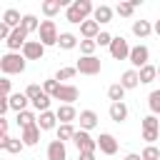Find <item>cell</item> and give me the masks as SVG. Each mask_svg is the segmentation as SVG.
I'll return each instance as SVG.
<instances>
[{
	"label": "cell",
	"mask_w": 160,
	"mask_h": 160,
	"mask_svg": "<svg viewBox=\"0 0 160 160\" xmlns=\"http://www.w3.org/2000/svg\"><path fill=\"white\" fill-rule=\"evenodd\" d=\"M80 130H92V128H98V115H95V110H82L80 112Z\"/></svg>",
	"instance_id": "18"
},
{
	"label": "cell",
	"mask_w": 160,
	"mask_h": 160,
	"mask_svg": "<svg viewBox=\"0 0 160 160\" xmlns=\"http://www.w3.org/2000/svg\"><path fill=\"white\" fill-rule=\"evenodd\" d=\"M75 72H78L75 65H72V68H60V70L55 72V80H70V78H75Z\"/></svg>",
	"instance_id": "36"
},
{
	"label": "cell",
	"mask_w": 160,
	"mask_h": 160,
	"mask_svg": "<svg viewBox=\"0 0 160 160\" xmlns=\"http://www.w3.org/2000/svg\"><path fill=\"white\" fill-rule=\"evenodd\" d=\"M110 120L112 122H125L128 120V105L125 102H110Z\"/></svg>",
	"instance_id": "17"
},
{
	"label": "cell",
	"mask_w": 160,
	"mask_h": 160,
	"mask_svg": "<svg viewBox=\"0 0 160 160\" xmlns=\"http://www.w3.org/2000/svg\"><path fill=\"white\" fill-rule=\"evenodd\" d=\"M72 142H75L78 152H95L98 150V138H92L88 130H78L75 138H72Z\"/></svg>",
	"instance_id": "4"
},
{
	"label": "cell",
	"mask_w": 160,
	"mask_h": 160,
	"mask_svg": "<svg viewBox=\"0 0 160 160\" xmlns=\"http://www.w3.org/2000/svg\"><path fill=\"white\" fill-rule=\"evenodd\" d=\"M75 132H78V130H75L72 125H58V140H62V142H65V140H72Z\"/></svg>",
	"instance_id": "33"
},
{
	"label": "cell",
	"mask_w": 160,
	"mask_h": 160,
	"mask_svg": "<svg viewBox=\"0 0 160 160\" xmlns=\"http://www.w3.org/2000/svg\"><path fill=\"white\" fill-rule=\"evenodd\" d=\"M152 130H160V120H158V115H148V118H142V132H152Z\"/></svg>",
	"instance_id": "32"
},
{
	"label": "cell",
	"mask_w": 160,
	"mask_h": 160,
	"mask_svg": "<svg viewBox=\"0 0 160 160\" xmlns=\"http://www.w3.org/2000/svg\"><path fill=\"white\" fill-rule=\"evenodd\" d=\"M25 148V142L20 140V138H0V150H5V152H12V155H18L20 150Z\"/></svg>",
	"instance_id": "15"
},
{
	"label": "cell",
	"mask_w": 160,
	"mask_h": 160,
	"mask_svg": "<svg viewBox=\"0 0 160 160\" xmlns=\"http://www.w3.org/2000/svg\"><path fill=\"white\" fill-rule=\"evenodd\" d=\"M75 68H78V72H82V75H98L102 65H100V58L90 55V58H80V60L75 62Z\"/></svg>",
	"instance_id": "8"
},
{
	"label": "cell",
	"mask_w": 160,
	"mask_h": 160,
	"mask_svg": "<svg viewBox=\"0 0 160 160\" xmlns=\"http://www.w3.org/2000/svg\"><path fill=\"white\" fill-rule=\"evenodd\" d=\"M90 12H95V8H92L90 0H75L70 8H65V20L72 22V25H82Z\"/></svg>",
	"instance_id": "1"
},
{
	"label": "cell",
	"mask_w": 160,
	"mask_h": 160,
	"mask_svg": "<svg viewBox=\"0 0 160 160\" xmlns=\"http://www.w3.org/2000/svg\"><path fill=\"white\" fill-rule=\"evenodd\" d=\"M50 100H52V98H50L48 92H42V95H38V98L32 100V108H35L38 112H48V110H50Z\"/></svg>",
	"instance_id": "30"
},
{
	"label": "cell",
	"mask_w": 160,
	"mask_h": 160,
	"mask_svg": "<svg viewBox=\"0 0 160 160\" xmlns=\"http://www.w3.org/2000/svg\"><path fill=\"white\" fill-rule=\"evenodd\" d=\"M58 45H60L62 50H72V48H78V45H80V40H78L72 32H60V40H58Z\"/></svg>",
	"instance_id": "25"
},
{
	"label": "cell",
	"mask_w": 160,
	"mask_h": 160,
	"mask_svg": "<svg viewBox=\"0 0 160 160\" xmlns=\"http://www.w3.org/2000/svg\"><path fill=\"white\" fill-rule=\"evenodd\" d=\"M2 22H5V25H10V28L15 30V28H20V25H22V15H20L15 8H8V10L2 12Z\"/></svg>",
	"instance_id": "20"
},
{
	"label": "cell",
	"mask_w": 160,
	"mask_h": 160,
	"mask_svg": "<svg viewBox=\"0 0 160 160\" xmlns=\"http://www.w3.org/2000/svg\"><path fill=\"white\" fill-rule=\"evenodd\" d=\"M130 65H132V70H140V68H145L148 65V60H150V50H148V45H135L132 50H130Z\"/></svg>",
	"instance_id": "5"
},
{
	"label": "cell",
	"mask_w": 160,
	"mask_h": 160,
	"mask_svg": "<svg viewBox=\"0 0 160 160\" xmlns=\"http://www.w3.org/2000/svg\"><path fill=\"white\" fill-rule=\"evenodd\" d=\"M138 72H140V82H142V85H148V82H152V80L158 78V68L150 65V62H148L145 68H140Z\"/></svg>",
	"instance_id": "26"
},
{
	"label": "cell",
	"mask_w": 160,
	"mask_h": 160,
	"mask_svg": "<svg viewBox=\"0 0 160 160\" xmlns=\"http://www.w3.org/2000/svg\"><path fill=\"white\" fill-rule=\"evenodd\" d=\"M140 155H142V160H160V150H158L155 145H148Z\"/></svg>",
	"instance_id": "38"
},
{
	"label": "cell",
	"mask_w": 160,
	"mask_h": 160,
	"mask_svg": "<svg viewBox=\"0 0 160 160\" xmlns=\"http://www.w3.org/2000/svg\"><path fill=\"white\" fill-rule=\"evenodd\" d=\"M55 115H58L60 125H72V120H78V118H80V115H78V110H75V105H60V108L55 110Z\"/></svg>",
	"instance_id": "13"
},
{
	"label": "cell",
	"mask_w": 160,
	"mask_h": 160,
	"mask_svg": "<svg viewBox=\"0 0 160 160\" xmlns=\"http://www.w3.org/2000/svg\"><path fill=\"white\" fill-rule=\"evenodd\" d=\"M102 30H100V22L98 20H85L82 25H80V35H82V40H98V35H100Z\"/></svg>",
	"instance_id": "12"
},
{
	"label": "cell",
	"mask_w": 160,
	"mask_h": 160,
	"mask_svg": "<svg viewBox=\"0 0 160 160\" xmlns=\"http://www.w3.org/2000/svg\"><path fill=\"white\" fill-rule=\"evenodd\" d=\"M108 98H110L112 102H122V100H125V88H122L120 82L110 85V88H108Z\"/></svg>",
	"instance_id": "29"
},
{
	"label": "cell",
	"mask_w": 160,
	"mask_h": 160,
	"mask_svg": "<svg viewBox=\"0 0 160 160\" xmlns=\"http://www.w3.org/2000/svg\"><path fill=\"white\" fill-rule=\"evenodd\" d=\"M115 12L122 15V18H130V15L135 12V5H132V2H120V5L115 8Z\"/></svg>",
	"instance_id": "37"
},
{
	"label": "cell",
	"mask_w": 160,
	"mask_h": 160,
	"mask_svg": "<svg viewBox=\"0 0 160 160\" xmlns=\"http://www.w3.org/2000/svg\"><path fill=\"white\" fill-rule=\"evenodd\" d=\"M20 52H22L25 60H42V55H45V45H42L40 40H28L25 48H22Z\"/></svg>",
	"instance_id": "10"
},
{
	"label": "cell",
	"mask_w": 160,
	"mask_h": 160,
	"mask_svg": "<svg viewBox=\"0 0 160 160\" xmlns=\"http://www.w3.org/2000/svg\"><path fill=\"white\" fill-rule=\"evenodd\" d=\"M80 160H95V152H78Z\"/></svg>",
	"instance_id": "46"
},
{
	"label": "cell",
	"mask_w": 160,
	"mask_h": 160,
	"mask_svg": "<svg viewBox=\"0 0 160 160\" xmlns=\"http://www.w3.org/2000/svg\"><path fill=\"white\" fill-rule=\"evenodd\" d=\"M48 160H68V150L62 140H50L48 142Z\"/></svg>",
	"instance_id": "14"
},
{
	"label": "cell",
	"mask_w": 160,
	"mask_h": 160,
	"mask_svg": "<svg viewBox=\"0 0 160 160\" xmlns=\"http://www.w3.org/2000/svg\"><path fill=\"white\" fill-rule=\"evenodd\" d=\"M38 128H40V130H52V128H58V115H55L52 110L40 112V115H38Z\"/></svg>",
	"instance_id": "19"
},
{
	"label": "cell",
	"mask_w": 160,
	"mask_h": 160,
	"mask_svg": "<svg viewBox=\"0 0 160 160\" xmlns=\"http://www.w3.org/2000/svg\"><path fill=\"white\" fill-rule=\"evenodd\" d=\"M152 30H155V32H158V35H160V20H158V22H155V25H152Z\"/></svg>",
	"instance_id": "48"
},
{
	"label": "cell",
	"mask_w": 160,
	"mask_h": 160,
	"mask_svg": "<svg viewBox=\"0 0 160 160\" xmlns=\"http://www.w3.org/2000/svg\"><path fill=\"white\" fill-rule=\"evenodd\" d=\"M58 88H60V82H58L55 78H52V80H45V82H42V92H48L50 98H52V95L58 92Z\"/></svg>",
	"instance_id": "40"
},
{
	"label": "cell",
	"mask_w": 160,
	"mask_h": 160,
	"mask_svg": "<svg viewBox=\"0 0 160 160\" xmlns=\"http://www.w3.org/2000/svg\"><path fill=\"white\" fill-rule=\"evenodd\" d=\"M20 28H25V30H28V35H30V32L40 30V22H38V18H35L32 12H28V15H22V25H20Z\"/></svg>",
	"instance_id": "31"
},
{
	"label": "cell",
	"mask_w": 160,
	"mask_h": 160,
	"mask_svg": "<svg viewBox=\"0 0 160 160\" xmlns=\"http://www.w3.org/2000/svg\"><path fill=\"white\" fill-rule=\"evenodd\" d=\"M15 122H18V125L25 130V128H32V125H38V118H35L30 110H22V112H18V120H15Z\"/></svg>",
	"instance_id": "27"
},
{
	"label": "cell",
	"mask_w": 160,
	"mask_h": 160,
	"mask_svg": "<svg viewBox=\"0 0 160 160\" xmlns=\"http://www.w3.org/2000/svg\"><path fill=\"white\" fill-rule=\"evenodd\" d=\"M92 20H98V22H110V20H112V8H110V5H98L95 12H92Z\"/></svg>",
	"instance_id": "23"
},
{
	"label": "cell",
	"mask_w": 160,
	"mask_h": 160,
	"mask_svg": "<svg viewBox=\"0 0 160 160\" xmlns=\"http://www.w3.org/2000/svg\"><path fill=\"white\" fill-rule=\"evenodd\" d=\"M98 148H100L102 155H115V152H118V140H115L110 132H100V138H98Z\"/></svg>",
	"instance_id": "11"
},
{
	"label": "cell",
	"mask_w": 160,
	"mask_h": 160,
	"mask_svg": "<svg viewBox=\"0 0 160 160\" xmlns=\"http://www.w3.org/2000/svg\"><path fill=\"white\" fill-rule=\"evenodd\" d=\"M20 140L30 148V145H38L40 142V128L38 125H32V128H25L22 130V135H20Z\"/></svg>",
	"instance_id": "22"
},
{
	"label": "cell",
	"mask_w": 160,
	"mask_h": 160,
	"mask_svg": "<svg viewBox=\"0 0 160 160\" xmlns=\"http://www.w3.org/2000/svg\"><path fill=\"white\" fill-rule=\"evenodd\" d=\"M0 138H8V120L0 118Z\"/></svg>",
	"instance_id": "45"
},
{
	"label": "cell",
	"mask_w": 160,
	"mask_h": 160,
	"mask_svg": "<svg viewBox=\"0 0 160 160\" xmlns=\"http://www.w3.org/2000/svg\"><path fill=\"white\" fill-rule=\"evenodd\" d=\"M78 98H80V90H78L75 85H65V82H60L58 92L52 95V100H60L62 105H72Z\"/></svg>",
	"instance_id": "6"
},
{
	"label": "cell",
	"mask_w": 160,
	"mask_h": 160,
	"mask_svg": "<svg viewBox=\"0 0 160 160\" xmlns=\"http://www.w3.org/2000/svg\"><path fill=\"white\" fill-rule=\"evenodd\" d=\"M120 85H122L125 90L138 88V85H140V72H138V70H132V68H130V70H125V72L120 75Z\"/></svg>",
	"instance_id": "16"
},
{
	"label": "cell",
	"mask_w": 160,
	"mask_h": 160,
	"mask_svg": "<svg viewBox=\"0 0 160 160\" xmlns=\"http://www.w3.org/2000/svg\"><path fill=\"white\" fill-rule=\"evenodd\" d=\"M95 48H98V42H95V40H80V52H82V58L95 55Z\"/></svg>",
	"instance_id": "35"
},
{
	"label": "cell",
	"mask_w": 160,
	"mask_h": 160,
	"mask_svg": "<svg viewBox=\"0 0 160 160\" xmlns=\"http://www.w3.org/2000/svg\"><path fill=\"white\" fill-rule=\"evenodd\" d=\"M0 70H2L5 78H8V75H20V72L25 70V58H22V52H5V55L0 58Z\"/></svg>",
	"instance_id": "2"
},
{
	"label": "cell",
	"mask_w": 160,
	"mask_h": 160,
	"mask_svg": "<svg viewBox=\"0 0 160 160\" xmlns=\"http://www.w3.org/2000/svg\"><path fill=\"white\" fill-rule=\"evenodd\" d=\"M25 42H28V30H25V28H15L5 45H8V50H10V52H18V50H22V48H25Z\"/></svg>",
	"instance_id": "9"
},
{
	"label": "cell",
	"mask_w": 160,
	"mask_h": 160,
	"mask_svg": "<svg viewBox=\"0 0 160 160\" xmlns=\"http://www.w3.org/2000/svg\"><path fill=\"white\" fill-rule=\"evenodd\" d=\"M0 85H2V98H10V95H12V92H10V88H12V85H10V80H8V78H2V82H0Z\"/></svg>",
	"instance_id": "44"
},
{
	"label": "cell",
	"mask_w": 160,
	"mask_h": 160,
	"mask_svg": "<svg viewBox=\"0 0 160 160\" xmlns=\"http://www.w3.org/2000/svg\"><path fill=\"white\" fill-rule=\"evenodd\" d=\"M28 102H30V98L25 92H12L10 95V110H15V112H22L28 108Z\"/></svg>",
	"instance_id": "21"
},
{
	"label": "cell",
	"mask_w": 160,
	"mask_h": 160,
	"mask_svg": "<svg viewBox=\"0 0 160 160\" xmlns=\"http://www.w3.org/2000/svg\"><path fill=\"white\" fill-rule=\"evenodd\" d=\"M38 35H40V42H42L45 48H52V45H58V40H60V32H58L55 20H42Z\"/></svg>",
	"instance_id": "3"
},
{
	"label": "cell",
	"mask_w": 160,
	"mask_h": 160,
	"mask_svg": "<svg viewBox=\"0 0 160 160\" xmlns=\"http://www.w3.org/2000/svg\"><path fill=\"white\" fill-rule=\"evenodd\" d=\"M112 40H115V35H110V32H105V30H102V32L98 35V40H95V42H98L100 48H110V45H112Z\"/></svg>",
	"instance_id": "39"
},
{
	"label": "cell",
	"mask_w": 160,
	"mask_h": 160,
	"mask_svg": "<svg viewBox=\"0 0 160 160\" xmlns=\"http://www.w3.org/2000/svg\"><path fill=\"white\" fill-rule=\"evenodd\" d=\"M152 32V25L148 22V20H135L132 22V35H138V38H148Z\"/></svg>",
	"instance_id": "24"
},
{
	"label": "cell",
	"mask_w": 160,
	"mask_h": 160,
	"mask_svg": "<svg viewBox=\"0 0 160 160\" xmlns=\"http://www.w3.org/2000/svg\"><path fill=\"white\" fill-rule=\"evenodd\" d=\"M8 110H10V98H0V118H5Z\"/></svg>",
	"instance_id": "43"
},
{
	"label": "cell",
	"mask_w": 160,
	"mask_h": 160,
	"mask_svg": "<svg viewBox=\"0 0 160 160\" xmlns=\"http://www.w3.org/2000/svg\"><path fill=\"white\" fill-rule=\"evenodd\" d=\"M158 75H160V68H158Z\"/></svg>",
	"instance_id": "49"
},
{
	"label": "cell",
	"mask_w": 160,
	"mask_h": 160,
	"mask_svg": "<svg viewBox=\"0 0 160 160\" xmlns=\"http://www.w3.org/2000/svg\"><path fill=\"white\" fill-rule=\"evenodd\" d=\"M148 105H150V112L152 115H160V90H152L148 95Z\"/></svg>",
	"instance_id": "34"
},
{
	"label": "cell",
	"mask_w": 160,
	"mask_h": 160,
	"mask_svg": "<svg viewBox=\"0 0 160 160\" xmlns=\"http://www.w3.org/2000/svg\"><path fill=\"white\" fill-rule=\"evenodd\" d=\"M158 135H160V130H152V132H142V140H145L148 145H152V142L158 140Z\"/></svg>",
	"instance_id": "42"
},
{
	"label": "cell",
	"mask_w": 160,
	"mask_h": 160,
	"mask_svg": "<svg viewBox=\"0 0 160 160\" xmlns=\"http://www.w3.org/2000/svg\"><path fill=\"white\" fill-rule=\"evenodd\" d=\"M25 95H28V98H30V102H32L38 95H42V88H40L38 82H32V85H28V88H25Z\"/></svg>",
	"instance_id": "41"
},
{
	"label": "cell",
	"mask_w": 160,
	"mask_h": 160,
	"mask_svg": "<svg viewBox=\"0 0 160 160\" xmlns=\"http://www.w3.org/2000/svg\"><path fill=\"white\" fill-rule=\"evenodd\" d=\"M60 8H65L62 0H45V2H42V12H45L48 18H55V15L60 12Z\"/></svg>",
	"instance_id": "28"
},
{
	"label": "cell",
	"mask_w": 160,
	"mask_h": 160,
	"mask_svg": "<svg viewBox=\"0 0 160 160\" xmlns=\"http://www.w3.org/2000/svg\"><path fill=\"white\" fill-rule=\"evenodd\" d=\"M108 50H110V55H112L115 60H128V58H130V50H132V48L128 45V40H125L122 35H118V38L112 40V45H110Z\"/></svg>",
	"instance_id": "7"
},
{
	"label": "cell",
	"mask_w": 160,
	"mask_h": 160,
	"mask_svg": "<svg viewBox=\"0 0 160 160\" xmlns=\"http://www.w3.org/2000/svg\"><path fill=\"white\" fill-rule=\"evenodd\" d=\"M125 160H142V155H135V152H128Z\"/></svg>",
	"instance_id": "47"
}]
</instances>
